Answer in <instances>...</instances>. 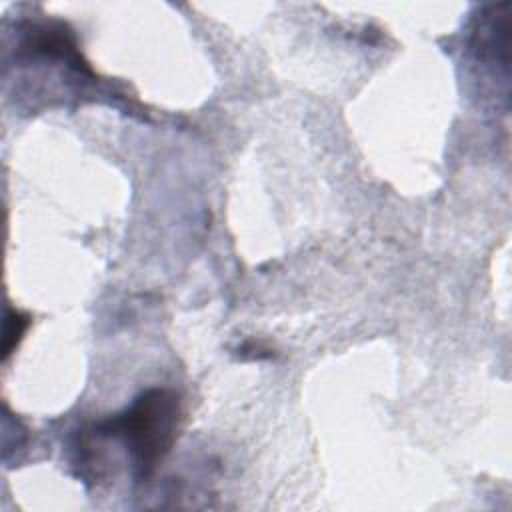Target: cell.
Instances as JSON below:
<instances>
[{"label": "cell", "mask_w": 512, "mask_h": 512, "mask_svg": "<svg viewBox=\"0 0 512 512\" xmlns=\"http://www.w3.org/2000/svg\"><path fill=\"white\" fill-rule=\"evenodd\" d=\"M30 318L24 316L18 310H6V318H4V342H2V352L4 356H8L12 352V348L18 344V340L22 338L24 330L28 328Z\"/></svg>", "instance_id": "7a4b0ae2"}, {"label": "cell", "mask_w": 512, "mask_h": 512, "mask_svg": "<svg viewBox=\"0 0 512 512\" xmlns=\"http://www.w3.org/2000/svg\"><path fill=\"white\" fill-rule=\"evenodd\" d=\"M182 420L176 392L150 388L120 414L94 428L98 438H116L126 446L136 480H146L172 450Z\"/></svg>", "instance_id": "6da1fadb"}]
</instances>
